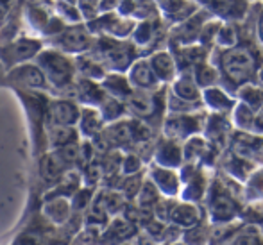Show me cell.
I'll list each match as a JSON object with an SVG mask.
<instances>
[{
    "label": "cell",
    "instance_id": "cell-1",
    "mask_svg": "<svg viewBox=\"0 0 263 245\" xmlns=\"http://www.w3.org/2000/svg\"><path fill=\"white\" fill-rule=\"evenodd\" d=\"M224 70L236 82H244L253 72V58L245 50H231L224 56Z\"/></svg>",
    "mask_w": 263,
    "mask_h": 245
},
{
    "label": "cell",
    "instance_id": "cell-2",
    "mask_svg": "<svg viewBox=\"0 0 263 245\" xmlns=\"http://www.w3.org/2000/svg\"><path fill=\"white\" fill-rule=\"evenodd\" d=\"M75 109L72 104L67 102H59L52 107V120H56V124H72L75 120Z\"/></svg>",
    "mask_w": 263,
    "mask_h": 245
},
{
    "label": "cell",
    "instance_id": "cell-3",
    "mask_svg": "<svg viewBox=\"0 0 263 245\" xmlns=\"http://www.w3.org/2000/svg\"><path fill=\"white\" fill-rule=\"evenodd\" d=\"M260 36L263 38V18L260 20Z\"/></svg>",
    "mask_w": 263,
    "mask_h": 245
}]
</instances>
